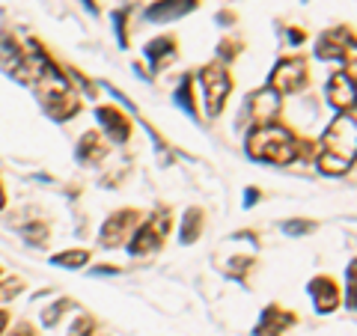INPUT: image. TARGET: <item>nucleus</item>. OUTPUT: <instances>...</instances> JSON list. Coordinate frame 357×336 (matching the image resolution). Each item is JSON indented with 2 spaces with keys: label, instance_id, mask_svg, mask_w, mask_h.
<instances>
[{
  "label": "nucleus",
  "instance_id": "1",
  "mask_svg": "<svg viewBox=\"0 0 357 336\" xmlns=\"http://www.w3.org/2000/svg\"><path fill=\"white\" fill-rule=\"evenodd\" d=\"M244 152L250 161L289 167L310 155V140H298L283 122H265V125H253L244 137Z\"/></svg>",
  "mask_w": 357,
  "mask_h": 336
},
{
  "label": "nucleus",
  "instance_id": "2",
  "mask_svg": "<svg viewBox=\"0 0 357 336\" xmlns=\"http://www.w3.org/2000/svg\"><path fill=\"white\" fill-rule=\"evenodd\" d=\"M33 93H36L42 110L48 114L54 122H69L81 114V96L77 89L72 86L69 75L60 72V66L51 60V54H45L39 60V69L36 77H33Z\"/></svg>",
  "mask_w": 357,
  "mask_h": 336
},
{
  "label": "nucleus",
  "instance_id": "3",
  "mask_svg": "<svg viewBox=\"0 0 357 336\" xmlns=\"http://www.w3.org/2000/svg\"><path fill=\"white\" fill-rule=\"evenodd\" d=\"M354 149H357V122H354V110H345V114L333 116V122L321 134L312 164H316L321 176L340 178L354 167Z\"/></svg>",
  "mask_w": 357,
  "mask_h": 336
},
{
  "label": "nucleus",
  "instance_id": "4",
  "mask_svg": "<svg viewBox=\"0 0 357 336\" xmlns=\"http://www.w3.org/2000/svg\"><path fill=\"white\" fill-rule=\"evenodd\" d=\"M197 81L199 86H203V105H206V114L211 119H218L223 110H227V102H229V96H232V75H229V66L227 63H208L203 66V69L197 72Z\"/></svg>",
  "mask_w": 357,
  "mask_h": 336
},
{
  "label": "nucleus",
  "instance_id": "5",
  "mask_svg": "<svg viewBox=\"0 0 357 336\" xmlns=\"http://www.w3.org/2000/svg\"><path fill=\"white\" fill-rule=\"evenodd\" d=\"M170 208H158L152 211V215L146 220H140L137 227H134L131 238L126 241V250L131 256H149V253H158L164 247V238L167 232H170Z\"/></svg>",
  "mask_w": 357,
  "mask_h": 336
},
{
  "label": "nucleus",
  "instance_id": "6",
  "mask_svg": "<svg viewBox=\"0 0 357 336\" xmlns=\"http://www.w3.org/2000/svg\"><path fill=\"white\" fill-rule=\"evenodd\" d=\"M354 30L349 24H337L325 30L316 39V57L319 60H333V63H349L345 72H354Z\"/></svg>",
  "mask_w": 357,
  "mask_h": 336
},
{
  "label": "nucleus",
  "instance_id": "7",
  "mask_svg": "<svg viewBox=\"0 0 357 336\" xmlns=\"http://www.w3.org/2000/svg\"><path fill=\"white\" fill-rule=\"evenodd\" d=\"M310 84V69H307V60L304 57H280L274 63L271 75H268V84L277 96H295V93H304Z\"/></svg>",
  "mask_w": 357,
  "mask_h": 336
},
{
  "label": "nucleus",
  "instance_id": "8",
  "mask_svg": "<svg viewBox=\"0 0 357 336\" xmlns=\"http://www.w3.org/2000/svg\"><path fill=\"white\" fill-rule=\"evenodd\" d=\"M140 220H143V215L137 208H119V211H114V215H107L102 229H98V244L107 247V250L122 247V244L131 238V232Z\"/></svg>",
  "mask_w": 357,
  "mask_h": 336
},
{
  "label": "nucleus",
  "instance_id": "9",
  "mask_svg": "<svg viewBox=\"0 0 357 336\" xmlns=\"http://www.w3.org/2000/svg\"><path fill=\"white\" fill-rule=\"evenodd\" d=\"M307 292H310V298H312V304H316L319 316H331V312H337L340 304H342V295H340L337 280L328 277V274L312 277L310 286H307Z\"/></svg>",
  "mask_w": 357,
  "mask_h": 336
},
{
  "label": "nucleus",
  "instance_id": "10",
  "mask_svg": "<svg viewBox=\"0 0 357 336\" xmlns=\"http://www.w3.org/2000/svg\"><path fill=\"white\" fill-rule=\"evenodd\" d=\"M328 105L337 110V114H345V110H354V72H333L328 77L325 86Z\"/></svg>",
  "mask_w": 357,
  "mask_h": 336
},
{
  "label": "nucleus",
  "instance_id": "11",
  "mask_svg": "<svg viewBox=\"0 0 357 336\" xmlns=\"http://www.w3.org/2000/svg\"><path fill=\"white\" fill-rule=\"evenodd\" d=\"M295 324H298V316H295L292 310L277 307V304H268L262 310L259 321H256L253 336H283L289 328H295Z\"/></svg>",
  "mask_w": 357,
  "mask_h": 336
},
{
  "label": "nucleus",
  "instance_id": "12",
  "mask_svg": "<svg viewBox=\"0 0 357 336\" xmlns=\"http://www.w3.org/2000/svg\"><path fill=\"white\" fill-rule=\"evenodd\" d=\"M96 119H98V125H102V131L107 134L110 143H128L131 140V119L122 114L119 107H114V105L96 107Z\"/></svg>",
  "mask_w": 357,
  "mask_h": 336
},
{
  "label": "nucleus",
  "instance_id": "13",
  "mask_svg": "<svg viewBox=\"0 0 357 336\" xmlns=\"http://www.w3.org/2000/svg\"><path fill=\"white\" fill-rule=\"evenodd\" d=\"M280 98L271 86H262L248 98V110H250V119L253 125H265V122H274L280 116Z\"/></svg>",
  "mask_w": 357,
  "mask_h": 336
},
{
  "label": "nucleus",
  "instance_id": "14",
  "mask_svg": "<svg viewBox=\"0 0 357 336\" xmlns=\"http://www.w3.org/2000/svg\"><path fill=\"white\" fill-rule=\"evenodd\" d=\"M199 6V0H155L152 6H146V21H155V24H170V21H178L185 15H191Z\"/></svg>",
  "mask_w": 357,
  "mask_h": 336
},
{
  "label": "nucleus",
  "instance_id": "15",
  "mask_svg": "<svg viewBox=\"0 0 357 336\" xmlns=\"http://www.w3.org/2000/svg\"><path fill=\"white\" fill-rule=\"evenodd\" d=\"M75 158L81 164H86V167H98L107 158V137L102 131H84L81 140H77Z\"/></svg>",
  "mask_w": 357,
  "mask_h": 336
},
{
  "label": "nucleus",
  "instance_id": "16",
  "mask_svg": "<svg viewBox=\"0 0 357 336\" xmlns=\"http://www.w3.org/2000/svg\"><path fill=\"white\" fill-rule=\"evenodd\" d=\"M146 60L152 66V72H164L176 57H178V39L176 36H155L152 42H146Z\"/></svg>",
  "mask_w": 357,
  "mask_h": 336
},
{
  "label": "nucleus",
  "instance_id": "17",
  "mask_svg": "<svg viewBox=\"0 0 357 336\" xmlns=\"http://www.w3.org/2000/svg\"><path fill=\"white\" fill-rule=\"evenodd\" d=\"M206 229V215H203V208H197L191 206L182 215V220H178V241L182 244H194L199 235H203Z\"/></svg>",
  "mask_w": 357,
  "mask_h": 336
},
{
  "label": "nucleus",
  "instance_id": "18",
  "mask_svg": "<svg viewBox=\"0 0 357 336\" xmlns=\"http://www.w3.org/2000/svg\"><path fill=\"white\" fill-rule=\"evenodd\" d=\"M176 107H182L188 116L197 119L199 116V107H197V93H194V75H185L176 86V96H173Z\"/></svg>",
  "mask_w": 357,
  "mask_h": 336
},
{
  "label": "nucleus",
  "instance_id": "19",
  "mask_svg": "<svg viewBox=\"0 0 357 336\" xmlns=\"http://www.w3.org/2000/svg\"><path fill=\"white\" fill-rule=\"evenodd\" d=\"M89 259H93V253L84 250V247H75V250L54 253V256H51V265H57V268H69V271H75V268H84Z\"/></svg>",
  "mask_w": 357,
  "mask_h": 336
},
{
  "label": "nucleus",
  "instance_id": "20",
  "mask_svg": "<svg viewBox=\"0 0 357 336\" xmlns=\"http://www.w3.org/2000/svg\"><path fill=\"white\" fill-rule=\"evenodd\" d=\"M21 235H24V241L33 244V247H45L51 238V229H48V223L45 220H30L24 229H21Z\"/></svg>",
  "mask_w": 357,
  "mask_h": 336
},
{
  "label": "nucleus",
  "instance_id": "21",
  "mask_svg": "<svg viewBox=\"0 0 357 336\" xmlns=\"http://www.w3.org/2000/svg\"><path fill=\"white\" fill-rule=\"evenodd\" d=\"M75 304H72V300H54V304L51 307H45L42 312H39V319H42V324H45V328H57V321L66 316V312H69Z\"/></svg>",
  "mask_w": 357,
  "mask_h": 336
},
{
  "label": "nucleus",
  "instance_id": "22",
  "mask_svg": "<svg viewBox=\"0 0 357 336\" xmlns=\"http://www.w3.org/2000/svg\"><path fill=\"white\" fill-rule=\"evenodd\" d=\"M280 229L289 235V238H304V235L319 229V223L316 220H283Z\"/></svg>",
  "mask_w": 357,
  "mask_h": 336
},
{
  "label": "nucleus",
  "instance_id": "23",
  "mask_svg": "<svg viewBox=\"0 0 357 336\" xmlns=\"http://www.w3.org/2000/svg\"><path fill=\"white\" fill-rule=\"evenodd\" d=\"M24 280L21 277H0V300H15L21 292H24Z\"/></svg>",
  "mask_w": 357,
  "mask_h": 336
},
{
  "label": "nucleus",
  "instance_id": "24",
  "mask_svg": "<svg viewBox=\"0 0 357 336\" xmlns=\"http://www.w3.org/2000/svg\"><path fill=\"white\" fill-rule=\"evenodd\" d=\"M250 268H253V256H232V259L227 262V277L244 280V274H248Z\"/></svg>",
  "mask_w": 357,
  "mask_h": 336
},
{
  "label": "nucleus",
  "instance_id": "25",
  "mask_svg": "<svg viewBox=\"0 0 357 336\" xmlns=\"http://www.w3.org/2000/svg\"><path fill=\"white\" fill-rule=\"evenodd\" d=\"M98 330V321L89 316V312H84V316H77L75 324L69 328V336H93Z\"/></svg>",
  "mask_w": 357,
  "mask_h": 336
},
{
  "label": "nucleus",
  "instance_id": "26",
  "mask_svg": "<svg viewBox=\"0 0 357 336\" xmlns=\"http://www.w3.org/2000/svg\"><path fill=\"white\" fill-rule=\"evenodd\" d=\"M128 9H116L114 13V30H116V42H119V48H128Z\"/></svg>",
  "mask_w": 357,
  "mask_h": 336
},
{
  "label": "nucleus",
  "instance_id": "27",
  "mask_svg": "<svg viewBox=\"0 0 357 336\" xmlns=\"http://www.w3.org/2000/svg\"><path fill=\"white\" fill-rule=\"evenodd\" d=\"M241 54V42H236V39H223L220 42V48H218V57H220V63H232Z\"/></svg>",
  "mask_w": 357,
  "mask_h": 336
},
{
  "label": "nucleus",
  "instance_id": "28",
  "mask_svg": "<svg viewBox=\"0 0 357 336\" xmlns=\"http://www.w3.org/2000/svg\"><path fill=\"white\" fill-rule=\"evenodd\" d=\"M345 310H354V262H349L345 271Z\"/></svg>",
  "mask_w": 357,
  "mask_h": 336
},
{
  "label": "nucleus",
  "instance_id": "29",
  "mask_svg": "<svg viewBox=\"0 0 357 336\" xmlns=\"http://www.w3.org/2000/svg\"><path fill=\"white\" fill-rule=\"evenodd\" d=\"M259 203V188H248V194H244V206H256Z\"/></svg>",
  "mask_w": 357,
  "mask_h": 336
},
{
  "label": "nucleus",
  "instance_id": "30",
  "mask_svg": "<svg viewBox=\"0 0 357 336\" xmlns=\"http://www.w3.org/2000/svg\"><path fill=\"white\" fill-rule=\"evenodd\" d=\"M304 39H307V33H304V30H295V27L289 30V42H292V45H301Z\"/></svg>",
  "mask_w": 357,
  "mask_h": 336
},
{
  "label": "nucleus",
  "instance_id": "31",
  "mask_svg": "<svg viewBox=\"0 0 357 336\" xmlns=\"http://www.w3.org/2000/svg\"><path fill=\"white\" fill-rule=\"evenodd\" d=\"M9 310H0V336H3V330H6V324H9Z\"/></svg>",
  "mask_w": 357,
  "mask_h": 336
},
{
  "label": "nucleus",
  "instance_id": "32",
  "mask_svg": "<svg viewBox=\"0 0 357 336\" xmlns=\"http://www.w3.org/2000/svg\"><path fill=\"white\" fill-rule=\"evenodd\" d=\"M116 271H119V268H114V265H102V268H96L93 274H98V277H102V274H116Z\"/></svg>",
  "mask_w": 357,
  "mask_h": 336
},
{
  "label": "nucleus",
  "instance_id": "33",
  "mask_svg": "<svg viewBox=\"0 0 357 336\" xmlns=\"http://www.w3.org/2000/svg\"><path fill=\"white\" fill-rule=\"evenodd\" d=\"M6 208V190H3V182H0V211Z\"/></svg>",
  "mask_w": 357,
  "mask_h": 336
}]
</instances>
